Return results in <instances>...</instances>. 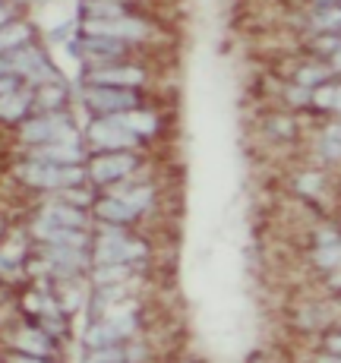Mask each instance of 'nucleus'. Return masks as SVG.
<instances>
[{"label":"nucleus","instance_id":"nucleus-24","mask_svg":"<svg viewBox=\"0 0 341 363\" xmlns=\"http://www.w3.org/2000/svg\"><path fill=\"white\" fill-rule=\"evenodd\" d=\"M297 329H323L325 323H329V306H323V303H313V306H303V310H297Z\"/></svg>","mask_w":341,"mask_h":363},{"label":"nucleus","instance_id":"nucleus-14","mask_svg":"<svg viewBox=\"0 0 341 363\" xmlns=\"http://www.w3.org/2000/svg\"><path fill=\"white\" fill-rule=\"evenodd\" d=\"M92 212H95V218H99L101 225H108V228H127V225H133V221L139 218L136 208H130L121 196H104V199H99L92 206Z\"/></svg>","mask_w":341,"mask_h":363},{"label":"nucleus","instance_id":"nucleus-5","mask_svg":"<svg viewBox=\"0 0 341 363\" xmlns=\"http://www.w3.org/2000/svg\"><path fill=\"white\" fill-rule=\"evenodd\" d=\"M82 32L86 35H99V38H117L123 45H136L145 41L149 35V23L139 16H121V19H82Z\"/></svg>","mask_w":341,"mask_h":363},{"label":"nucleus","instance_id":"nucleus-31","mask_svg":"<svg viewBox=\"0 0 341 363\" xmlns=\"http://www.w3.org/2000/svg\"><path fill=\"white\" fill-rule=\"evenodd\" d=\"M341 45V35H313V51L316 54H323L325 60L332 57V54H335V48Z\"/></svg>","mask_w":341,"mask_h":363},{"label":"nucleus","instance_id":"nucleus-10","mask_svg":"<svg viewBox=\"0 0 341 363\" xmlns=\"http://www.w3.org/2000/svg\"><path fill=\"white\" fill-rule=\"evenodd\" d=\"M89 86H101V89H136L145 82V69L133 64H108V67H95L86 73Z\"/></svg>","mask_w":341,"mask_h":363},{"label":"nucleus","instance_id":"nucleus-11","mask_svg":"<svg viewBox=\"0 0 341 363\" xmlns=\"http://www.w3.org/2000/svg\"><path fill=\"white\" fill-rule=\"evenodd\" d=\"M35 225H45V228H67V231H86L89 225V215L86 208H76V206H67V202L54 199L41 208L38 221Z\"/></svg>","mask_w":341,"mask_h":363},{"label":"nucleus","instance_id":"nucleus-2","mask_svg":"<svg viewBox=\"0 0 341 363\" xmlns=\"http://www.w3.org/2000/svg\"><path fill=\"white\" fill-rule=\"evenodd\" d=\"M16 177L23 180L26 186H35V190H76V186L86 184L89 171L76 167H57V164H41V162H23L16 164Z\"/></svg>","mask_w":341,"mask_h":363},{"label":"nucleus","instance_id":"nucleus-16","mask_svg":"<svg viewBox=\"0 0 341 363\" xmlns=\"http://www.w3.org/2000/svg\"><path fill=\"white\" fill-rule=\"evenodd\" d=\"M111 196H121L130 208H136L142 215L145 208L155 206L158 190H155V184H136V186H117V190H111Z\"/></svg>","mask_w":341,"mask_h":363},{"label":"nucleus","instance_id":"nucleus-43","mask_svg":"<svg viewBox=\"0 0 341 363\" xmlns=\"http://www.w3.org/2000/svg\"><path fill=\"white\" fill-rule=\"evenodd\" d=\"M338 303H341V294H338Z\"/></svg>","mask_w":341,"mask_h":363},{"label":"nucleus","instance_id":"nucleus-27","mask_svg":"<svg viewBox=\"0 0 341 363\" xmlns=\"http://www.w3.org/2000/svg\"><path fill=\"white\" fill-rule=\"evenodd\" d=\"M35 101L45 108V114H57V108L67 101V89L60 86V82H54V86H41L38 92H35Z\"/></svg>","mask_w":341,"mask_h":363},{"label":"nucleus","instance_id":"nucleus-32","mask_svg":"<svg viewBox=\"0 0 341 363\" xmlns=\"http://www.w3.org/2000/svg\"><path fill=\"white\" fill-rule=\"evenodd\" d=\"M284 101H288L291 108H307V104L313 101V92H310V89H303V86H297V82H294V86L284 89Z\"/></svg>","mask_w":341,"mask_h":363},{"label":"nucleus","instance_id":"nucleus-30","mask_svg":"<svg viewBox=\"0 0 341 363\" xmlns=\"http://www.w3.org/2000/svg\"><path fill=\"white\" fill-rule=\"evenodd\" d=\"M82 363H127V360H123V345L101 347V351H86Z\"/></svg>","mask_w":341,"mask_h":363},{"label":"nucleus","instance_id":"nucleus-4","mask_svg":"<svg viewBox=\"0 0 341 363\" xmlns=\"http://www.w3.org/2000/svg\"><path fill=\"white\" fill-rule=\"evenodd\" d=\"M89 143L99 155H108V152H133L139 145V136H133L127 127L121 123V117H99V121L89 123L86 130Z\"/></svg>","mask_w":341,"mask_h":363},{"label":"nucleus","instance_id":"nucleus-3","mask_svg":"<svg viewBox=\"0 0 341 363\" xmlns=\"http://www.w3.org/2000/svg\"><path fill=\"white\" fill-rule=\"evenodd\" d=\"M19 139L29 143L32 149H41V145H51V143H79V133L73 130L69 114L57 111V114L29 117V121L19 127Z\"/></svg>","mask_w":341,"mask_h":363},{"label":"nucleus","instance_id":"nucleus-37","mask_svg":"<svg viewBox=\"0 0 341 363\" xmlns=\"http://www.w3.org/2000/svg\"><path fill=\"white\" fill-rule=\"evenodd\" d=\"M123 360H127V363H145V360H149V347H145L142 341L123 345Z\"/></svg>","mask_w":341,"mask_h":363},{"label":"nucleus","instance_id":"nucleus-15","mask_svg":"<svg viewBox=\"0 0 341 363\" xmlns=\"http://www.w3.org/2000/svg\"><path fill=\"white\" fill-rule=\"evenodd\" d=\"M307 23L316 35H332L341 26V4H313Z\"/></svg>","mask_w":341,"mask_h":363},{"label":"nucleus","instance_id":"nucleus-36","mask_svg":"<svg viewBox=\"0 0 341 363\" xmlns=\"http://www.w3.org/2000/svg\"><path fill=\"white\" fill-rule=\"evenodd\" d=\"M323 354H329V357H341V329H329L323 335Z\"/></svg>","mask_w":341,"mask_h":363},{"label":"nucleus","instance_id":"nucleus-42","mask_svg":"<svg viewBox=\"0 0 341 363\" xmlns=\"http://www.w3.org/2000/svg\"><path fill=\"white\" fill-rule=\"evenodd\" d=\"M180 363H199V360H180Z\"/></svg>","mask_w":341,"mask_h":363},{"label":"nucleus","instance_id":"nucleus-33","mask_svg":"<svg viewBox=\"0 0 341 363\" xmlns=\"http://www.w3.org/2000/svg\"><path fill=\"white\" fill-rule=\"evenodd\" d=\"M19 92H23V79H19L16 73L0 76V101L13 99V95H19Z\"/></svg>","mask_w":341,"mask_h":363},{"label":"nucleus","instance_id":"nucleus-35","mask_svg":"<svg viewBox=\"0 0 341 363\" xmlns=\"http://www.w3.org/2000/svg\"><path fill=\"white\" fill-rule=\"evenodd\" d=\"M60 202H67V206H76V208H86L92 196H89L82 186H76V190H60Z\"/></svg>","mask_w":341,"mask_h":363},{"label":"nucleus","instance_id":"nucleus-12","mask_svg":"<svg viewBox=\"0 0 341 363\" xmlns=\"http://www.w3.org/2000/svg\"><path fill=\"white\" fill-rule=\"evenodd\" d=\"M13 347H16L19 354L47 360V357H54V351H57V341L41 329V325H26V329H19L13 335Z\"/></svg>","mask_w":341,"mask_h":363},{"label":"nucleus","instance_id":"nucleus-40","mask_svg":"<svg viewBox=\"0 0 341 363\" xmlns=\"http://www.w3.org/2000/svg\"><path fill=\"white\" fill-rule=\"evenodd\" d=\"M316 363H341V357H329V354H323Z\"/></svg>","mask_w":341,"mask_h":363},{"label":"nucleus","instance_id":"nucleus-1","mask_svg":"<svg viewBox=\"0 0 341 363\" xmlns=\"http://www.w3.org/2000/svg\"><path fill=\"white\" fill-rule=\"evenodd\" d=\"M149 256V247L142 240L123 234V228H101V234L95 237L92 250V265H136Z\"/></svg>","mask_w":341,"mask_h":363},{"label":"nucleus","instance_id":"nucleus-22","mask_svg":"<svg viewBox=\"0 0 341 363\" xmlns=\"http://www.w3.org/2000/svg\"><path fill=\"white\" fill-rule=\"evenodd\" d=\"M310 104H316V108H323V111H332V114H341V82L329 79L325 86L313 89Z\"/></svg>","mask_w":341,"mask_h":363},{"label":"nucleus","instance_id":"nucleus-20","mask_svg":"<svg viewBox=\"0 0 341 363\" xmlns=\"http://www.w3.org/2000/svg\"><path fill=\"white\" fill-rule=\"evenodd\" d=\"M139 269L136 265H99V269H92V281L95 288H111V284H123L127 278H133Z\"/></svg>","mask_w":341,"mask_h":363},{"label":"nucleus","instance_id":"nucleus-13","mask_svg":"<svg viewBox=\"0 0 341 363\" xmlns=\"http://www.w3.org/2000/svg\"><path fill=\"white\" fill-rule=\"evenodd\" d=\"M32 162L76 167L86 162V149H82V143H51V145H41V149H32Z\"/></svg>","mask_w":341,"mask_h":363},{"label":"nucleus","instance_id":"nucleus-28","mask_svg":"<svg viewBox=\"0 0 341 363\" xmlns=\"http://www.w3.org/2000/svg\"><path fill=\"white\" fill-rule=\"evenodd\" d=\"M54 300H57V306H60V313H76L82 306V294H79V288L76 284H69V281H57V294H54Z\"/></svg>","mask_w":341,"mask_h":363},{"label":"nucleus","instance_id":"nucleus-34","mask_svg":"<svg viewBox=\"0 0 341 363\" xmlns=\"http://www.w3.org/2000/svg\"><path fill=\"white\" fill-rule=\"evenodd\" d=\"M269 130H272L275 136H281V139H291V136H294V121H291V117H284V114H272Z\"/></svg>","mask_w":341,"mask_h":363},{"label":"nucleus","instance_id":"nucleus-29","mask_svg":"<svg viewBox=\"0 0 341 363\" xmlns=\"http://www.w3.org/2000/svg\"><path fill=\"white\" fill-rule=\"evenodd\" d=\"M313 265L323 272H338L341 269V243H335V247H316L313 250Z\"/></svg>","mask_w":341,"mask_h":363},{"label":"nucleus","instance_id":"nucleus-21","mask_svg":"<svg viewBox=\"0 0 341 363\" xmlns=\"http://www.w3.org/2000/svg\"><path fill=\"white\" fill-rule=\"evenodd\" d=\"M319 155L325 162H338L341 158V121H332L323 127V133H319Z\"/></svg>","mask_w":341,"mask_h":363},{"label":"nucleus","instance_id":"nucleus-38","mask_svg":"<svg viewBox=\"0 0 341 363\" xmlns=\"http://www.w3.org/2000/svg\"><path fill=\"white\" fill-rule=\"evenodd\" d=\"M329 69H332V76H341V45L335 48V54H332V57H329Z\"/></svg>","mask_w":341,"mask_h":363},{"label":"nucleus","instance_id":"nucleus-19","mask_svg":"<svg viewBox=\"0 0 341 363\" xmlns=\"http://www.w3.org/2000/svg\"><path fill=\"white\" fill-rule=\"evenodd\" d=\"M32 38V29L26 23H10L0 29V57H6V54L19 51V48H26Z\"/></svg>","mask_w":341,"mask_h":363},{"label":"nucleus","instance_id":"nucleus-17","mask_svg":"<svg viewBox=\"0 0 341 363\" xmlns=\"http://www.w3.org/2000/svg\"><path fill=\"white\" fill-rule=\"evenodd\" d=\"M82 345H86V351H101V347H117L121 338H117V332L101 319V323H89V329L82 332Z\"/></svg>","mask_w":341,"mask_h":363},{"label":"nucleus","instance_id":"nucleus-8","mask_svg":"<svg viewBox=\"0 0 341 363\" xmlns=\"http://www.w3.org/2000/svg\"><path fill=\"white\" fill-rule=\"evenodd\" d=\"M10 64H13V73L19 76V79H29V82H45V86H54V82H60V76L54 73L51 60L45 57V54L38 51V48L26 45L19 48V51L10 54Z\"/></svg>","mask_w":341,"mask_h":363},{"label":"nucleus","instance_id":"nucleus-7","mask_svg":"<svg viewBox=\"0 0 341 363\" xmlns=\"http://www.w3.org/2000/svg\"><path fill=\"white\" fill-rule=\"evenodd\" d=\"M86 104L101 117H114V114H130L139 108V95L136 89H101V86H89L86 89Z\"/></svg>","mask_w":341,"mask_h":363},{"label":"nucleus","instance_id":"nucleus-25","mask_svg":"<svg viewBox=\"0 0 341 363\" xmlns=\"http://www.w3.org/2000/svg\"><path fill=\"white\" fill-rule=\"evenodd\" d=\"M32 101H35V95L26 92V89L19 95H13V99L0 101V121H19V117H26V111H29Z\"/></svg>","mask_w":341,"mask_h":363},{"label":"nucleus","instance_id":"nucleus-41","mask_svg":"<svg viewBox=\"0 0 341 363\" xmlns=\"http://www.w3.org/2000/svg\"><path fill=\"white\" fill-rule=\"evenodd\" d=\"M6 269H13V265L4 259V253H0V275H6Z\"/></svg>","mask_w":341,"mask_h":363},{"label":"nucleus","instance_id":"nucleus-39","mask_svg":"<svg viewBox=\"0 0 341 363\" xmlns=\"http://www.w3.org/2000/svg\"><path fill=\"white\" fill-rule=\"evenodd\" d=\"M10 363H51V360H41V357H29V354H13Z\"/></svg>","mask_w":341,"mask_h":363},{"label":"nucleus","instance_id":"nucleus-6","mask_svg":"<svg viewBox=\"0 0 341 363\" xmlns=\"http://www.w3.org/2000/svg\"><path fill=\"white\" fill-rule=\"evenodd\" d=\"M136 167H139V155H133V152H108V155H95L89 162V180H95L101 186L121 184Z\"/></svg>","mask_w":341,"mask_h":363},{"label":"nucleus","instance_id":"nucleus-9","mask_svg":"<svg viewBox=\"0 0 341 363\" xmlns=\"http://www.w3.org/2000/svg\"><path fill=\"white\" fill-rule=\"evenodd\" d=\"M41 259L51 265V275L57 281H69L79 272L92 265V253L89 250H73V247H41Z\"/></svg>","mask_w":341,"mask_h":363},{"label":"nucleus","instance_id":"nucleus-18","mask_svg":"<svg viewBox=\"0 0 341 363\" xmlns=\"http://www.w3.org/2000/svg\"><path fill=\"white\" fill-rule=\"evenodd\" d=\"M121 117V123L127 127L133 136H152V133L158 130V114L155 111H142V108H136V111H130V114H117Z\"/></svg>","mask_w":341,"mask_h":363},{"label":"nucleus","instance_id":"nucleus-23","mask_svg":"<svg viewBox=\"0 0 341 363\" xmlns=\"http://www.w3.org/2000/svg\"><path fill=\"white\" fill-rule=\"evenodd\" d=\"M332 79V69L329 67H323V64H303V67H297V86H303V89H319V86H325V82Z\"/></svg>","mask_w":341,"mask_h":363},{"label":"nucleus","instance_id":"nucleus-26","mask_svg":"<svg viewBox=\"0 0 341 363\" xmlns=\"http://www.w3.org/2000/svg\"><path fill=\"white\" fill-rule=\"evenodd\" d=\"M323 186H325L323 171H303V174H297L294 177V190L301 193V196H307V199L323 196Z\"/></svg>","mask_w":341,"mask_h":363}]
</instances>
